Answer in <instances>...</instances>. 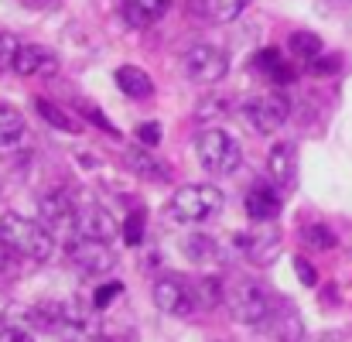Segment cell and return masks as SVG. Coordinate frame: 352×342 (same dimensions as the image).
<instances>
[{
  "label": "cell",
  "mask_w": 352,
  "mask_h": 342,
  "mask_svg": "<svg viewBox=\"0 0 352 342\" xmlns=\"http://www.w3.org/2000/svg\"><path fill=\"white\" fill-rule=\"evenodd\" d=\"M137 140H140L144 147H157V140H161V127H157V123H144V127H137Z\"/></svg>",
  "instance_id": "30"
},
{
  "label": "cell",
  "mask_w": 352,
  "mask_h": 342,
  "mask_svg": "<svg viewBox=\"0 0 352 342\" xmlns=\"http://www.w3.org/2000/svg\"><path fill=\"white\" fill-rule=\"evenodd\" d=\"M230 72V58L223 48L216 45H195L185 52V76L192 83H202V86H212V83H223Z\"/></svg>",
  "instance_id": "6"
},
{
  "label": "cell",
  "mask_w": 352,
  "mask_h": 342,
  "mask_svg": "<svg viewBox=\"0 0 352 342\" xmlns=\"http://www.w3.org/2000/svg\"><path fill=\"white\" fill-rule=\"evenodd\" d=\"M0 342H34L24 329H0Z\"/></svg>",
  "instance_id": "32"
},
{
  "label": "cell",
  "mask_w": 352,
  "mask_h": 342,
  "mask_svg": "<svg viewBox=\"0 0 352 342\" xmlns=\"http://www.w3.org/2000/svg\"><path fill=\"white\" fill-rule=\"evenodd\" d=\"M267 325H274V336H277L280 342H298L301 339V332H305L301 315H298L287 301H277V305H274V312H270Z\"/></svg>",
  "instance_id": "16"
},
{
  "label": "cell",
  "mask_w": 352,
  "mask_h": 342,
  "mask_svg": "<svg viewBox=\"0 0 352 342\" xmlns=\"http://www.w3.org/2000/svg\"><path fill=\"white\" fill-rule=\"evenodd\" d=\"M185 253H188L195 264L219 257V250H216V239H212V236H188V239H185Z\"/></svg>",
  "instance_id": "22"
},
{
  "label": "cell",
  "mask_w": 352,
  "mask_h": 342,
  "mask_svg": "<svg viewBox=\"0 0 352 342\" xmlns=\"http://www.w3.org/2000/svg\"><path fill=\"white\" fill-rule=\"evenodd\" d=\"M239 239H243V253L253 264H260V267H267L277 257V250H280V229L274 226V223H256L253 233H246Z\"/></svg>",
  "instance_id": "9"
},
{
  "label": "cell",
  "mask_w": 352,
  "mask_h": 342,
  "mask_svg": "<svg viewBox=\"0 0 352 342\" xmlns=\"http://www.w3.org/2000/svg\"><path fill=\"white\" fill-rule=\"evenodd\" d=\"M10 69L17 76H24V79H31V76H52L58 69V58L48 48H41V45H21L17 55H14V62H10Z\"/></svg>",
  "instance_id": "11"
},
{
  "label": "cell",
  "mask_w": 352,
  "mask_h": 342,
  "mask_svg": "<svg viewBox=\"0 0 352 342\" xmlns=\"http://www.w3.org/2000/svg\"><path fill=\"white\" fill-rule=\"evenodd\" d=\"M21 137H24V116L14 107L0 103V147H14L21 144Z\"/></svg>",
  "instance_id": "20"
},
{
  "label": "cell",
  "mask_w": 352,
  "mask_h": 342,
  "mask_svg": "<svg viewBox=\"0 0 352 342\" xmlns=\"http://www.w3.org/2000/svg\"><path fill=\"white\" fill-rule=\"evenodd\" d=\"M311 342H336L332 336H322V339H311Z\"/></svg>",
  "instance_id": "34"
},
{
  "label": "cell",
  "mask_w": 352,
  "mask_h": 342,
  "mask_svg": "<svg viewBox=\"0 0 352 342\" xmlns=\"http://www.w3.org/2000/svg\"><path fill=\"white\" fill-rule=\"evenodd\" d=\"M17 48H21V41H17L14 34L0 31V65H10V62H14V55H17Z\"/></svg>",
  "instance_id": "29"
},
{
  "label": "cell",
  "mask_w": 352,
  "mask_h": 342,
  "mask_svg": "<svg viewBox=\"0 0 352 342\" xmlns=\"http://www.w3.org/2000/svg\"><path fill=\"white\" fill-rule=\"evenodd\" d=\"M256 69H260L270 83H277V86H284V83H291V79H294L291 65H287V62H284V55H280V52H274V48H263V52L256 55Z\"/></svg>",
  "instance_id": "19"
},
{
  "label": "cell",
  "mask_w": 352,
  "mask_h": 342,
  "mask_svg": "<svg viewBox=\"0 0 352 342\" xmlns=\"http://www.w3.org/2000/svg\"><path fill=\"white\" fill-rule=\"evenodd\" d=\"M301 239H305V246H311V250H332V246H336V233L329 226H322V223L305 226Z\"/></svg>",
  "instance_id": "23"
},
{
  "label": "cell",
  "mask_w": 352,
  "mask_h": 342,
  "mask_svg": "<svg viewBox=\"0 0 352 342\" xmlns=\"http://www.w3.org/2000/svg\"><path fill=\"white\" fill-rule=\"evenodd\" d=\"M246 0H192V10L212 24H230L243 14Z\"/></svg>",
  "instance_id": "17"
},
{
  "label": "cell",
  "mask_w": 352,
  "mask_h": 342,
  "mask_svg": "<svg viewBox=\"0 0 352 342\" xmlns=\"http://www.w3.org/2000/svg\"><path fill=\"white\" fill-rule=\"evenodd\" d=\"M126 161H130V168H133L137 175H147V178H164V175H168V168H161V161H154V158H147V154H140V151H130Z\"/></svg>",
  "instance_id": "24"
},
{
  "label": "cell",
  "mask_w": 352,
  "mask_h": 342,
  "mask_svg": "<svg viewBox=\"0 0 352 342\" xmlns=\"http://www.w3.org/2000/svg\"><path fill=\"white\" fill-rule=\"evenodd\" d=\"M226 107H230V100H226V96H209V100H202V103H199L195 120H216L219 114H226Z\"/></svg>",
  "instance_id": "28"
},
{
  "label": "cell",
  "mask_w": 352,
  "mask_h": 342,
  "mask_svg": "<svg viewBox=\"0 0 352 342\" xmlns=\"http://www.w3.org/2000/svg\"><path fill=\"white\" fill-rule=\"evenodd\" d=\"M243 206H246V216L253 223H274L277 213H280V192L270 189V185H256V189L246 192Z\"/></svg>",
  "instance_id": "14"
},
{
  "label": "cell",
  "mask_w": 352,
  "mask_h": 342,
  "mask_svg": "<svg viewBox=\"0 0 352 342\" xmlns=\"http://www.w3.org/2000/svg\"><path fill=\"white\" fill-rule=\"evenodd\" d=\"M199 151V161L206 171L212 175H233L236 168L243 164V151L236 144V137H230L226 130H206L195 144Z\"/></svg>",
  "instance_id": "4"
},
{
  "label": "cell",
  "mask_w": 352,
  "mask_h": 342,
  "mask_svg": "<svg viewBox=\"0 0 352 342\" xmlns=\"http://www.w3.org/2000/svg\"><path fill=\"white\" fill-rule=\"evenodd\" d=\"M76 233L79 236H89V239H113L117 236V223H113V213L103 209V206H82L76 209Z\"/></svg>",
  "instance_id": "12"
},
{
  "label": "cell",
  "mask_w": 352,
  "mask_h": 342,
  "mask_svg": "<svg viewBox=\"0 0 352 342\" xmlns=\"http://www.w3.org/2000/svg\"><path fill=\"white\" fill-rule=\"evenodd\" d=\"M195 301H199V298H195V291H192L182 277L164 274V277H157V281H154V305H157L161 312L185 319V315H192V312H195Z\"/></svg>",
  "instance_id": "8"
},
{
  "label": "cell",
  "mask_w": 352,
  "mask_h": 342,
  "mask_svg": "<svg viewBox=\"0 0 352 342\" xmlns=\"http://www.w3.org/2000/svg\"><path fill=\"white\" fill-rule=\"evenodd\" d=\"M38 213H41L45 229H58V233L72 229L76 233V206H72V199L65 192H58V189L55 192H45L41 202H38Z\"/></svg>",
  "instance_id": "10"
},
{
  "label": "cell",
  "mask_w": 352,
  "mask_h": 342,
  "mask_svg": "<svg viewBox=\"0 0 352 342\" xmlns=\"http://www.w3.org/2000/svg\"><path fill=\"white\" fill-rule=\"evenodd\" d=\"M223 305L243 325H267V319L274 312V298L253 277H230L223 284Z\"/></svg>",
  "instance_id": "2"
},
{
  "label": "cell",
  "mask_w": 352,
  "mask_h": 342,
  "mask_svg": "<svg viewBox=\"0 0 352 342\" xmlns=\"http://www.w3.org/2000/svg\"><path fill=\"white\" fill-rule=\"evenodd\" d=\"M287 45H291V52H294L298 58H305V62H315L318 55H325V41H322L318 34H311V31H294Z\"/></svg>",
  "instance_id": "21"
},
{
  "label": "cell",
  "mask_w": 352,
  "mask_h": 342,
  "mask_svg": "<svg viewBox=\"0 0 352 342\" xmlns=\"http://www.w3.org/2000/svg\"><path fill=\"white\" fill-rule=\"evenodd\" d=\"M171 10V0H123V17L130 28H151Z\"/></svg>",
  "instance_id": "15"
},
{
  "label": "cell",
  "mask_w": 352,
  "mask_h": 342,
  "mask_svg": "<svg viewBox=\"0 0 352 342\" xmlns=\"http://www.w3.org/2000/svg\"><path fill=\"white\" fill-rule=\"evenodd\" d=\"M223 202L226 199H223V192L216 185H206V182L182 185L171 195V202H168V216L175 223H206V220H212L223 209Z\"/></svg>",
  "instance_id": "3"
},
{
  "label": "cell",
  "mask_w": 352,
  "mask_h": 342,
  "mask_svg": "<svg viewBox=\"0 0 352 342\" xmlns=\"http://www.w3.org/2000/svg\"><path fill=\"white\" fill-rule=\"evenodd\" d=\"M0 243L10 253L28 257V260H48L55 253V239L45 229V223H34L28 216H17V213L0 216Z\"/></svg>",
  "instance_id": "1"
},
{
  "label": "cell",
  "mask_w": 352,
  "mask_h": 342,
  "mask_svg": "<svg viewBox=\"0 0 352 342\" xmlns=\"http://www.w3.org/2000/svg\"><path fill=\"white\" fill-rule=\"evenodd\" d=\"M144 233H147L144 213H133V216L123 220V243H126V246H140V243H144Z\"/></svg>",
  "instance_id": "26"
},
{
  "label": "cell",
  "mask_w": 352,
  "mask_h": 342,
  "mask_svg": "<svg viewBox=\"0 0 352 342\" xmlns=\"http://www.w3.org/2000/svg\"><path fill=\"white\" fill-rule=\"evenodd\" d=\"M294 267H298V277H301V284H308V288H311V284L318 281V277H315V267H311L305 257H298V260H294Z\"/></svg>",
  "instance_id": "31"
},
{
  "label": "cell",
  "mask_w": 352,
  "mask_h": 342,
  "mask_svg": "<svg viewBox=\"0 0 352 342\" xmlns=\"http://www.w3.org/2000/svg\"><path fill=\"white\" fill-rule=\"evenodd\" d=\"M287 114H291V103H287L280 93L253 96V100L243 107V120H246L256 133H277V127H284Z\"/></svg>",
  "instance_id": "7"
},
{
  "label": "cell",
  "mask_w": 352,
  "mask_h": 342,
  "mask_svg": "<svg viewBox=\"0 0 352 342\" xmlns=\"http://www.w3.org/2000/svg\"><path fill=\"white\" fill-rule=\"evenodd\" d=\"M34 107H38V114L45 116V120H48L52 127H58V130H69V133H76V123H72L69 116L62 114L58 107H52L48 100H34Z\"/></svg>",
  "instance_id": "25"
},
{
  "label": "cell",
  "mask_w": 352,
  "mask_h": 342,
  "mask_svg": "<svg viewBox=\"0 0 352 342\" xmlns=\"http://www.w3.org/2000/svg\"><path fill=\"white\" fill-rule=\"evenodd\" d=\"M65 253L82 274H107L117 264V253L107 246V239H89V236H79V233H72L65 239Z\"/></svg>",
  "instance_id": "5"
},
{
  "label": "cell",
  "mask_w": 352,
  "mask_h": 342,
  "mask_svg": "<svg viewBox=\"0 0 352 342\" xmlns=\"http://www.w3.org/2000/svg\"><path fill=\"white\" fill-rule=\"evenodd\" d=\"M311 65H315V72H322V76H325V72H336L339 58H322V55H318V58H315Z\"/></svg>",
  "instance_id": "33"
},
{
  "label": "cell",
  "mask_w": 352,
  "mask_h": 342,
  "mask_svg": "<svg viewBox=\"0 0 352 342\" xmlns=\"http://www.w3.org/2000/svg\"><path fill=\"white\" fill-rule=\"evenodd\" d=\"M267 175H270L274 189H287L294 182V175H298V151H294V144L280 140V144L270 147V154H267Z\"/></svg>",
  "instance_id": "13"
},
{
  "label": "cell",
  "mask_w": 352,
  "mask_h": 342,
  "mask_svg": "<svg viewBox=\"0 0 352 342\" xmlns=\"http://www.w3.org/2000/svg\"><path fill=\"white\" fill-rule=\"evenodd\" d=\"M117 86H120V93H126L130 100H147V96L154 93L151 76H147L144 69H137V65H120L117 69Z\"/></svg>",
  "instance_id": "18"
},
{
  "label": "cell",
  "mask_w": 352,
  "mask_h": 342,
  "mask_svg": "<svg viewBox=\"0 0 352 342\" xmlns=\"http://www.w3.org/2000/svg\"><path fill=\"white\" fill-rule=\"evenodd\" d=\"M120 281H107V284H100L96 291H93V308H110L113 301L120 298Z\"/></svg>",
  "instance_id": "27"
}]
</instances>
